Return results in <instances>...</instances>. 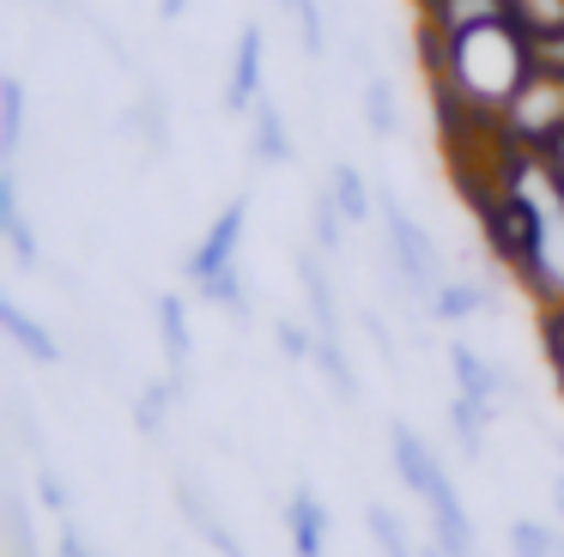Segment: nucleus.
<instances>
[{
    "label": "nucleus",
    "mask_w": 564,
    "mask_h": 557,
    "mask_svg": "<svg viewBox=\"0 0 564 557\" xmlns=\"http://www.w3.org/2000/svg\"><path fill=\"white\" fill-rule=\"evenodd\" d=\"M425 61H431V103L443 109L455 140L491 133L510 103L528 91L534 79V36L503 12V19H479L467 31L449 36H425Z\"/></svg>",
    "instance_id": "nucleus-1"
},
{
    "label": "nucleus",
    "mask_w": 564,
    "mask_h": 557,
    "mask_svg": "<svg viewBox=\"0 0 564 557\" xmlns=\"http://www.w3.org/2000/svg\"><path fill=\"white\" fill-rule=\"evenodd\" d=\"M243 230H249V194H237V200H231V206H225V212L207 225V237L195 242V254L183 261L188 285H200V278H213V273H225V266H237Z\"/></svg>",
    "instance_id": "nucleus-2"
},
{
    "label": "nucleus",
    "mask_w": 564,
    "mask_h": 557,
    "mask_svg": "<svg viewBox=\"0 0 564 557\" xmlns=\"http://www.w3.org/2000/svg\"><path fill=\"white\" fill-rule=\"evenodd\" d=\"M261 61H268V36H261L256 19H243L237 31V48H231V73H225V116H249L261 103Z\"/></svg>",
    "instance_id": "nucleus-3"
},
{
    "label": "nucleus",
    "mask_w": 564,
    "mask_h": 557,
    "mask_svg": "<svg viewBox=\"0 0 564 557\" xmlns=\"http://www.w3.org/2000/svg\"><path fill=\"white\" fill-rule=\"evenodd\" d=\"M449 375H455V394L474 400V406H486L491 418H498V400L510 394V375H503L498 363L479 358L467 339H449Z\"/></svg>",
    "instance_id": "nucleus-4"
},
{
    "label": "nucleus",
    "mask_w": 564,
    "mask_h": 557,
    "mask_svg": "<svg viewBox=\"0 0 564 557\" xmlns=\"http://www.w3.org/2000/svg\"><path fill=\"white\" fill-rule=\"evenodd\" d=\"M389 460H394V472H401V484H406L413 496H425L431 484L443 479L437 448H431L425 436L413 430V424H389Z\"/></svg>",
    "instance_id": "nucleus-5"
},
{
    "label": "nucleus",
    "mask_w": 564,
    "mask_h": 557,
    "mask_svg": "<svg viewBox=\"0 0 564 557\" xmlns=\"http://www.w3.org/2000/svg\"><path fill=\"white\" fill-rule=\"evenodd\" d=\"M159 339H164V363H171V382L188 387V363H195V334H188V303L176 291H159Z\"/></svg>",
    "instance_id": "nucleus-6"
},
{
    "label": "nucleus",
    "mask_w": 564,
    "mask_h": 557,
    "mask_svg": "<svg viewBox=\"0 0 564 557\" xmlns=\"http://www.w3.org/2000/svg\"><path fill=\"white\" fill-rule=\"evenodd\" d=\"M285 527H292V551L297 557H328V509H322V496L310 491V484H297L292 503H285Z\"/></svg>",
    "instance_id": "nucleus-7"
},
{
    "label": "nucleus",
    "mask_w": 564,
    "mask_h": 557,
    "mask_svg": "<svg viewBox=\"0 0 564 557\" xmlns=\"http://www.w3.org/2000/svg\"><path fill=\"white\" fill-rule=\"evenodd\" d=\"M297 278H304V297H310V321H316L322 339H340V303H334L328 285V266H322V249L297 254Z\"/></svg>",
    "instance_id": "nucleus-8"
},
{
    "label": "nucleus",
    "mask_w": 564,
    "mask_h": 557,
    "mask_svg": "<svg viewBox=\"0 0 564 557\" xmlns=\"http://www.w3.org/2000/svg\"><path fill=\"white\" fill-rule=\"evenodd\" d=\"M249 145H256V164H292V128H285V109L273 97H261L249 109Z\"/></svg>",
    "instance_id": "nucleus-9"
},
{
    "label": "nucleus",
    "mask_w": 564,
    "mask_h": 557,
    "mask_svg": "<svg viewBox=\"0 0 564 557\" xmlns=\"http://www.w3.org/2000/svg\"><path fill=\"white\" fill-rule=\"evenodd\" d=\"M25 121H31L25 79L7 73V79H0V164H19V152H25Z\"/></svg>",
    "instance_id": "nucleus-10"
},
{
    "label": "nucleus",
    "mask_w": 564,
    "mask_h": 557,
    "mask_svg": "<svg viewBox=\"0 0 564 557\" xmlns=\"http://www.w3.org/2000/svg\"><path fill=\"white\" fill-rule=\"evenodd\" d=\"M176 509H183V515H188V527H195V533H200V539H207L219 557H243V545H237V533L225 527L219 515H213V503H207V496H200L188 479H176Z\"/></svg>",
    "instance_id": "nucleus-11"
},
{
    "label": "nucleus",
    "mask_w": 564,
    "mask_h": 557,
    "mask_svg": "<svg viewBox=\"0 0 564 557\" xmlns=\"http://www.w3.org/2000/svg\"><path fill=\"white\" fill-rule=\"evenodd\" d=\"M491 309V285L486 278H443L437 297H431V315L437 321H474V315Z\"/></svg>",
    "instance_id": "nucleus-12"
},
{
    "label": "nucleus",
    "mask_w": 564,
    "mask_h": 557,
    "mask_svg": "<svg viewBox=\"0 0 564 557\" xmlns=\"http://www.w3.org/2000/svg\"><path fill=\"white\" fill-rule=\"evenodd\" d=\"M0 327H7V334L19 339V351H25V358H37V363H62V346H55V334L37 321V315L19 309L13 297H0Z\"/></svg>",
    "instance_id": "nucleus-13"
},
{
    "label": "nucleus",
    "mask_w": 564,
    "mask_h": 557,
    "mask_svg": "<svg viewBox=\"0 0 564 557\" xmlns=\"http://www.w3.org/2000/svg\"><path fill=\"white\" fill-rule=\"evenodd\" d=\"M328 194L340 200L346 225H365V218H377V194H370L365 170H358V164H346V157L328 170Z\"/></svg>",
    "instance_id": "nucleus-14"
},
{
    "label": "nucleus",
    "mask_w": 564,
    "mask_h": 557,
    "mask_svg": "<svg viewBox=\"0 0 564 557\" xmlns=\"http://www.w3.org/2000/svg\"><path fill=\"white\" fill-rule=\"evenodd\" d=\"M195 297H207L213 309H225L231 321H249V278H243V266H225V273L200 278Z\"/></svg>",
    "instance_id": "nucleus-15"
},
{
    "label": "nucleus",
    "mask_w": 564,
    "mask_h": 557,
    "mask_svg": "<svg viewBox=\"0 0 564 557\" xmlns=\"http://www.w3.org/2000/svg\"><path fill=\"white\" fill-rule=\"evenodd\" d=\"M358 109H365V128L377 133V140H394V133H401V109H394V85L382 79V73H370V79H365V97H358Z\"/></svg>",
    "instance_id": "nucleus-16"
},
{
    "label": "nucleus",
    "mask_w": 564,
    "mask_h": 557,
    "mask_svg": "<svg viewBox=\"0 0 564 557\" xmlns=\"http://www.w3.org/2000/svg\"><path fill=\"white\" fill-rule=\"evenodd\" d=\"M486 424H491L486 406H474V400H462V394L449 400V430H455V448H462L467 460L486 455Z\"/></svg>",
    "instance_id": "nucleus-17"
},
{
    "label": "nucleus",
    "mask_w": 564,
    "mask_h": 557,
    "mask_svg": "<svg viewBox=\"0 0 564 557\" xmlns=\"http://www.w3.org/2000/svg\"><path fill=\"white\" fill-rule=\"evenodd\" d=\"M176 400H183V382H171V375H164V382H147V394L134 400V424H140V436H159Z\"/></svg>",
    "instance_id": "nucleus-18"
},
{
    "label": "nucleus",
    "mask_w": 564,
    "mask_h": 557,
    "mask_svg": "<svg viewBox=\"0 0 564 557\" xmlns=\"http://www.w3.org/2000/svg\"><path fill=\"white\" fill-rule=\"evenodd\" d=\"M510 557H564V533L522 515V521H510Z\"/></svg>",
    "instance_id": "nucleus-19"
},
{
    "label": "nucleus",
    "mask_w": 564,
    "mask_h": 557,
    "mask_svg": "<svg viewBox=\"0 0 564 557\" xmlns=\"http://www.w3.org/2000/svg\"><path fill=\"white\" fill-rule=\"evenodd\" d=\"M340 237H346V212H340V200L322 188L316 206H310V242H316L322 254H340Z\"/></svg>",
    "instance_id": "nucleus-20"
},
{
    "label": "nucleus",
    "mask_w": 564,
    "mask_h": 557,
    "mask_svg": "<svg viewBox=\"0 0 564 557\" xmlns=\"http://www.w3.org/2000/svg\"><path fill=\"white\" fill-rule=\"evenodd\" d=\"M365 527H370V539H377V551H382V557H419V545L406 539L401 515H389L382 503H370V509H365Z\"/></svg>",
    "instance_id": "nucleus-21"
},
{
    "label": "nucleus",
    "mask_w": 564,
    "mask_h": 557,
    "mask_svg": "<svg viewBox=\"0 0 564 557\" xmlns=\"http://www.w3.org/2000/svg\"><path fill=\"white\" fill-rule=\"evenodd\" d=\"M316 370L328 375V387L340 400H358V375H352V358H346L340 339H316Z\"/></svg>",
    "instance_id": "nucleus-22"
},
{
    "label": "nucleus",
    "mask_w": 564,
    "mask_h": 557,
    "mask_svg": "<svg viewBox=\"0 0 564 557\" xmlns=\"http://www.w3.org/2000/svg\"><path fill=\"white\" fill-rule=\"evenodd\" d=\"M273 339H280V358H292V363H316V327H304V321H273Z\"/></svg>",
    "instance_id": "nucleus-23"
},
{
    "label": "nucleus",
    "mask_w": 564,
    "mask_h": 557,
    "mask_svg": "<svg viewBox=\"0 0 564 557\" xmlns=\"http://www.w3.org/2000/svg\"><path fill=\"white\" fill-rule=\"evenodd\" d=\"M140 128H147L152 152H164V145H171V109H164L159 85H147V97H140Z\"/></svg>",
    "instance_id": "nucleus-24"
},
{
    "label": "nucleus",
    "mask_w": 564,
    "mask_h": 557,
    "mask_svg": "<svg viewBox=\"0 0 564 557\" xmlns=\"http://www.w3.org/2000/svg\"><path fill=\"white\" fill-rule=\"evenodd\" d=\"M534 73L564 85V24H558V31H546V36H534Z\"/></svg>",
    "instance_id": "nucleus-25"
},
{
    "label": "nucleus",
    "mask_w": 564,
    "mask_h": 557,
    "mask_svg": "<svg viewBox=\"0 0 564 557\" xmlns=\"http://www.w3.org/2000/svg\"><path fill=\"white\" fill-rule=\"evenodd\" d=\"M37 496H43V509H50V515H62V521H67L74 496H67V479H62L55 467H43V472H37Z\"/></svg>",
    "instance_id": "nucleus-26"
},
{
    "label": "nucleus",
    "mask_w": 564,
    "mask_h": 557,
    "mask_svg": "<svg viewBox=\"0 0 564 557\" xmlns=\"http://www.w3.org/2000/svg\"><path fill=\"white\" fill-rule=\"evenodd\" d=\"M55 557H98V551H91V545L79 539L74 521H62V533H55Z\"/></svg>",
    "instance_id": "nucleus-27"
},
{
    "label": "nucleus",
    "mask_w": 564,
    "mask_h": 557,
    "mask_svg": "<svg viewBox=\"0 0 564 557\" xmlns=\"http://www.w3.org/2000/svg\"><path fill=\"white\" fill-rule=\"evenodd\" d=\"M365 327H370V339H377V351H382V358H394V334L382 327V315H365Z\"/></svg>",
    "instance_id": "nucleus-28"
},
{
    "label": "nucleus",
    "mask_w": 564,
    "mask_h": 557,
    "mask_svg": "<svg viewBox=\"0 0 564 557\" xmlns=\"http://www.w3.org/2000/svg\"><path fill=\"white\" fill-rule=\"evenodd\" d=\"M159 12H164V19H183V12H188V0H159Z\"/></svg>",
    "instance_id": "nucleus-29"
},
{
    "label": "nucleus",
    "mask_w": 564,
    "mask_h": 557,
    "mask_svg": "<svg viewBox=\"0 0 564 557\" xmlns=\"http://www.w3.org/2000/svg\"><path fill=\"white\" fill-rule=\"evenodd\" d=\"M552 503H558V521H564V472H558V484H552Z\"/></svg>",
    "instance_id": "nucleus-30"
},
{
    "label": "nucleus",
    "mask_w": 564,
    "mask_h": 557,
    "mask_svg": "<svg viewBox=\"0 0 564 557\" xmlns=\"http://www.w3.org/2000/svg\"><path fill=\"white\" fill-rule=\"evenodd\" d=\"M419 557H443V545H437V539H431V545H419Z\"/></svg>",
    "instance_id": "nucleus-31"
}]
</instances>
